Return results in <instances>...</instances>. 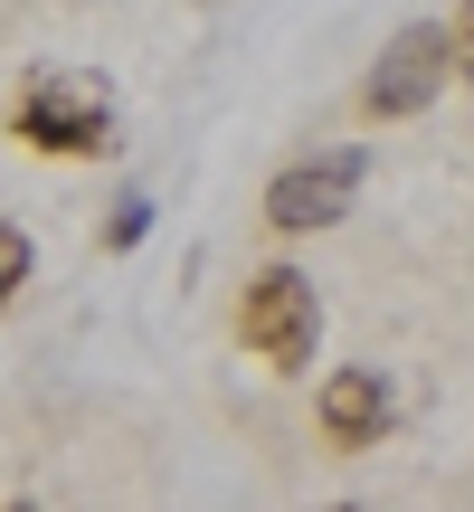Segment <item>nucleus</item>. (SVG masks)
Here are the masks:
<instances>
[{
    "mask_svg": "<svg viewBox=\"0 0 474 512\" xmlns=\"http://www.w3.org/2000/svg\"><path fill=\"white\" fill-rule=\"evenodd\" d=\"M10 133L29 152H48V162H105V152L124 143V105H114V86L86 76V67H38L29 86L10 95Z\"/></svg>",
    "mask_w": 474,
    "mask_h": 512,
    "instance_id": "nucleus-1",
    "label": "nucleus"
},
{
    "mask_svg": "<svg viewBox=\"0 0 474 512\" xmlns=\"http://www.w3.org/2000/svg\"><path fill=\"white\" fill-rule=\"evenodd\" d=\"M237 342L266 370H304L323 351V294H313L304 266H256L247 294H237Z\"/></svg>",
    "mask_w": 474,
    "mask_h": 512,
    "instance_id": "nucleus-2",
    "label": "nucleus"
},
{
    "mask_svg": "<svg viewBox=\"0 0 474 512\" xmlns=\"http://www.w3.org/2000/svg\"><path fill=\"white\" fill-rule=\"evenodd\" d=\"M446 76H456V29H446V19H408V29L389 38L380 57H370V76H361V114H370V124L427 114Z\"/></svg>",
    "mask_w": 474,
    "mask_h": 512,
    "instance_id": "nucleus-3",
    "label": "nucleus"
},
{
    "mask_svg": "<svg viewBox=\"0 0 474 512\" xmlns=\"http://www.w3.org/2000/svg\"><path fill=\"white\" fill-rule=\"evenodd\" d=\"M370 181V152L342 143V152H304V162H285L266 181V228L275 238H313V228H332L351 209V190Z\"/></svg>",
    "mask_w": 474,
    "mask_h": 512,
    "instance_id": "nucleus-4",
    "label": "nucleus"
},
{
    "mask_svg": "<svg viewBox=\"0 0 474 512\" xmlns=\"http://www.w3.org/2000/svg\"><path fill=\"white\" fill-rule=\"evenodd\" d=\"M313 427H323L332 446H380L389 427H399V389H389V370H370V361H351V370H332L323 380V399H313Z\"/></svg>",
    "mask_w": 474,
    "mask_h": 512,
    "instance_id": "nucleus-5",
    "label": "nucleus"
},
{
    "mask_svg": "<svg viewBox=\"0 0 474 512\" xmlns=\"http://www.w3.org/2000/svg\"><path fill=\"white\" fill-rule=\"evenodd\" d=\"M29 275H38V247H29V228H10V219H0V304H10V294L29 285Z\"/></svg>",
    "mask_w": 474,
    "mask_h": 512,
    "instance_id": "nucleus-6",
    "label": "nucleus"
},
{
    "mask_svg": "<svg viewBox=\"0 0 474 512\" xmlns=\"http://www.w3.org/2000/svg\"><path fill=\"white\" fill-rule=\"evenodd\" d=\"M143 238H152V200H143V190H124V200H114V219H105V247L124 256V247H143Z\"/></svg>",
    "mask_w": 474,
    "mask_h": 512,
    "instance_id": "nucleus-7",
    "label": "nucleus"
},
{
    "mask_svg": "<svg viewBox=\"0 0 474 512\" xmlns=\"http://www.w3.org/2000/svg\"><path fill=\"white\" fill-rule=\"evenodd\" d=\"M446 29H456V76H465V86H474V0H465V10H456V19H446Z\"/></svg>",
    "mask_w": 474,
    "mask_h": 512,
    "instance_id": "nucleus-8",
    "label": "nucleus"
},
{
    "mask_svg": "<svg viewBox=\"0 0 474 512\" xmlns=\"http://www.w3.org/2000/svg\"><path fill=\"white\" fill-rule=\"evenodd\" d=\"M332 512H370V503H332Z\"/></svg>",
    "mask_w": 474,
    "mask_h": 512,
    "instance_id": "nucleus-9",
    "label": "nucleus"
},
{
    "mask_svg": "<svg viewBox=\"0 0 474 512\" xmlns=\"http://www.w3.org/2000/svg\"><path fill=\"white\" fill-rule=\"evenodd\" d=\"M10 512H38V503H10Z\"/></svg>",
    "mask_w": 474,
    "mask_h": 512,
    "instance_id": "nucleus-10",
    "label": "nucleus"
}]
</instances>
